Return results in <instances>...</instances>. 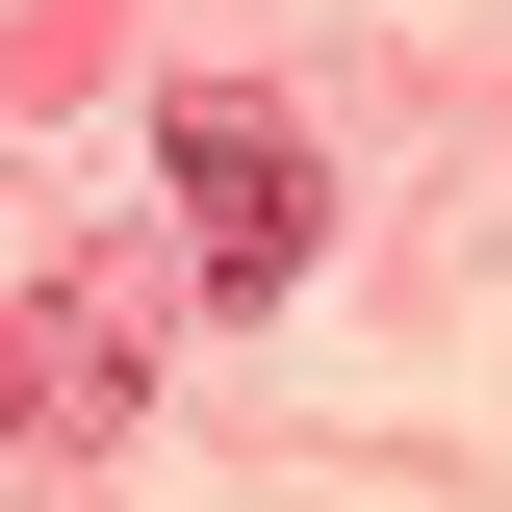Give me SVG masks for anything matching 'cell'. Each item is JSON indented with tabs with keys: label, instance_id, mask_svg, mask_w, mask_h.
<instances>
[{
	"label": "cell",
	"instance_id": "1",
	"mask_svg": "<svg viewBox=\"0 0 512 512\" xmlns=\"http://www.w3.org/2000/svg\"><path fill=\"white\" fill-rule=\"evenodd\" d=\"M154 205H180V282L205 308H282V282L333 256V180H308V128L256 103V77H180V103H154Z\"/></svg>",
	"mask_w": 512,
	"mask_h": 512
},
{
	"label": "cell",
	"instance_id": "2",
	"mask_svg": "<svg viewBox=\"0 0 512 512\" xmlns=\"http://www.w3.org/2000/svg\"><path fill=\"white\" fill-rule=\"evenodd\" d=\"M128 384H154V256H52L0 308V436L26 461H128Z\"/></svg>",
	"mask_w": 512,
	"mask_h": 512
}]
</instances>
